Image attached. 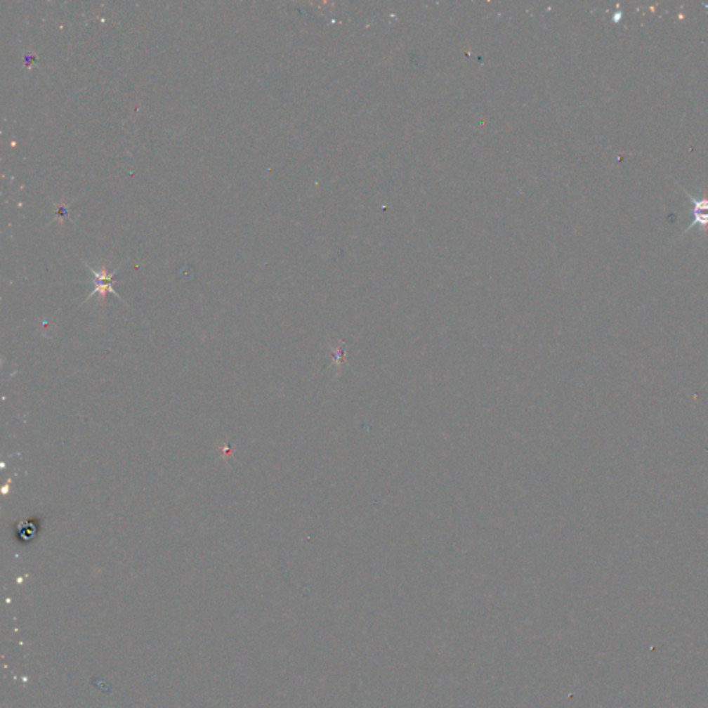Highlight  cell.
Returning a JSON list of instances; mask_svg holds the SVG:
<instances>
[{"label":"cell","mask_w":708,"mask_h":708,"mask_svg":"<svg viewBox=\"0 0 708 708\" xmlns=\"http://www.w3.org/2000/svg\"><path fill=\"white\" fill-rule=\"evenodd\" d=\"M86 268L90 270V271L93 273V275H94V289H93V292L88 295V298H93L94 295H98V296H100V301H101V302H105V296H107V294H114L115 296H118V299H121V301H122V298H121V296H119V295L114 291V287H112V285H114V282H115L114 275H115L117 270H114V271H108L105 266H103L100 270H94V268H91V267H88V266H86Z\"/></svg>","instance_id":"2"},{"label":"cell","mask_w":708,"mask_h":708,"mask_svg":"<svg viewBox=\"0 0 708 708\" xmlns=\"http://www.w3.org/2000/svg\"><path fill=\"white\" fill-rule=\"evenodd\" d=\"M24 531H18V537L22 539V541H28V539H32L35 538L37 532H38V526H35L34 523H29V525H25L24 523Z\"/></svg>","instance_id":"3"},{"label":"cell","mask_w":708,"mask_h":708,"mask_svg":"<svg viewBox=\"0 0 708 708\" xmlns=\"http://www.w3.org/2000/svg\"><path fill=\"white\" fill-rule=\"evenodd\" d=\"M683 191V194L689 198L690 204H692V223L685 228V231L682 232L686 234L688 231H690L693 227H700V231L702 234L706 232V228L708 227V195L706 192H703L702 197H695L692 195L689 191H686L685 188H681Z\"/></svg>","instance_id":"1"}]
</instances>
